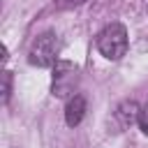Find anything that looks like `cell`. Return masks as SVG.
Segmentation results:
<instances>
[{
	"mask_svg": "<svg viewBox=\"0 0 148 148\" xmlns=\"http://www.w3.org/2000/svg\"><path fill=\"white\" fill-rule=\"evenodd\" d=\"M97 51L109 60H120L127 51V30L123 23H109L97 35Z\"/></svg>",
	"mask_w": 148,
	"mask_h": 148,
	"instance_id": "1",
	"label": "cell"
},
{
	"mask_svg": "<svg viewBox=\"0 0 148 148\" xmlns=\"http://www.w3.org/2000/svg\"><path fill=\"white\" fill-rule=\"evenodd\" d=\"M58 51H60V42L56 37V32H42L39 37H35L30 51H28V62L35 67H53L58 62Z\"/></svg>",
	"mask_w": 148,
	"mask_h": 148,
	"instance_id": "2",
	"label": "cell"
},
{
	"mask_svg": "<svg viewBox=\"0 0 148 148\" xmlns=\"http://www.w3.org/2000/svg\"><path fill=\"white\" fill-rule=\"evenodd\" d=\"M79 86V67L72 60H58L53 65V83L51 92L56 97H72Z\"/></svg>",
	"mask_w": 148,
	"mask_h": 148,
	"instance_id": "3",
	"label": "cell"
},
{
	"mask_svg": "<svg viewBox=\"0 0 148 148\" xmlns=\"http://www.w3.org/2000/svg\"><path fill=\"white\" fill-rule=\"evenodd\" d=\"M139 106H136V102L134 99H127V102H123L116 111H113V127H116V132H123V130H127L132 123H136L139 120Z\"/></svg>",
	"mask_w": 148,
	"mask_h": 148,
	"instance_id": "4",
	"label": "cell"
},
{
	"mask_svg": "<svg viewBox=\"0 0 148 148\" xmlns=\"http://www.w3.org/2000/svg\"><path fill=\"white\" fill-rule=\"evenodd\" d=\"M86 116V97L83 95H72L67 99V106H65V123L69 127H76Z\"/></svg>",
	"mask_w": 148,
	"mask_h": 148,
	"instance_id": "5",
	"label": "cell"
},
{
	"mask_svg": "<svg viewBox=\"0 0 148 148\" xmlns=\"http://www.w3.org/2000/svg\"><path fill=\"white\" fill-rule=\"evenodd\" d=\"M139 127H141V132L148 136V104L146 106H141V111H139Z\"/></svg>",
	"mask_w": 148,
	"mask_h": 148,
	"instance_id": "6",
	"label": "cell"
},
{
	"mask_svg": "<svg viewBox=\"0 0 148 148\" xmlns=\"http://www.w3.org/2000/svg\"><path fill=\"white\" fill-rule=\"evenodd\" d=\"M9 81H12V74L5 72V74H2V102L9 99Z\"/></svg>",
	"mask_w": 148,
	"mask_h": 148,
	"instance_id": "7",
	"label": "cell"
},
{
	"mask_svg": "<svg viewBox=\"0 0 148 148\" xmlns=\"http://www.w3.org/2000/svg\"><path fill=\"white\" fill-rule=\"evenodd\" d=\"M60 7H79V5H83V2H88V0H56Z\"/></svg>",
	"mask_w": 148,
	"mask_h": 148,
	"instance_id": "8",
	"label": "cell"
}]
</instances>
